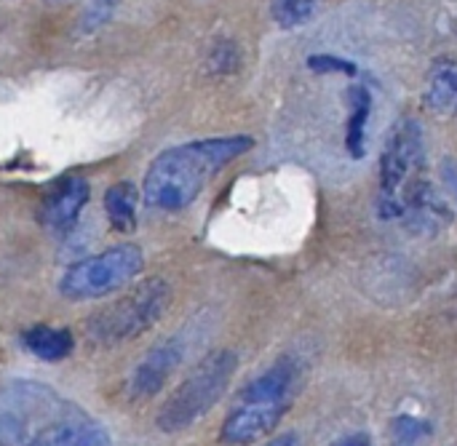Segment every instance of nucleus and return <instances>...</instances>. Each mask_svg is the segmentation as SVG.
Listing matches in <instances>:
<instances>
[{
	"mask_svg": "<svg viewBox=\"0 0 457 446\" xmlns=\"http://www.w3.org/2000/svg\"><path fill=\"white\" fill-rule=\"evenodd\" d=\"M252 136H214L163 150L145 174V201L161 211L187 209L206 182L230 161L249 153Z\"/></svg>",
	"mask_w": 457,
	"mask_h": 446,
	"instance_id": "obj_1",
	"label": "nucleus"
},
{
	"mask_svg": "<svg viewBox=\"0 0 457 446\" xmlns=\"http://www.w3.org/2000/svg\"><path fill=\"white\" fill-rule=\"evenodd\" d=\"M431 182L426 177V142L415 118H399L380 153V195L378 209L383 219H404L412 195Z\"/></svg>",
	"mask_w": 457,
	"mask_h": 446,
	"instance_id": "obj_2",
	"label": "nucleus"
},
{
	"mask_svg": "<svg viewBox=\"0 0 457 446\" xmlns=\"http://www.w3.org/2000/svg\"><path fill=\"white\" fill-rule=\"evenodd\" d=\"M238 369V356L228 348L209 353L163 401L155 423L163 434H179L198 423L228 391Z\"/></svg>",
	"mask_w": 457,
	"mask_h": 446,
	"instance_id": "obj_3",
	"label": "nucleus"
},
{
	"mask_svg": "<svg viewBox=\"0 0 457 446\" xmlns=\"http://www.w3.org/2000/svg\"><path fill=\"white\" fill-rule=\"evenodd\" d=\"M171 305V289L163 278L137 284L120 300H112L88 318V337L96 345H120L153 329Z\"/></svg>",
	"mask_w": 457,
	"mask_h": 446,
	"instance_id": "obj_4",
	"label": "nucleus"
},
{
	"mask_svg": "<svg viewBox=\"0 0 457 446\" xmlns=\"http://www.w3.org/2000/svg\"><path fill=\"white\" fill-rule=\"evenodd\" d=\"M145 268L142 249L137 244H118L99 254H91L72 268L59 281V292L67 300H96L107 297L126 284H131Z\"/></svg>",
	"mask_w": 457,
	"mask_h": 446,
	"instance_id": "obj_5",
	"label": "nucleus"
},
{
	"mask_svg": "<svg viewBox=\"0 0 457 446\" xmlns=\"http://www.w3.org/2000/svg\"><path fill=\"white\" fill-rule=\"evenodd\" d=\"M289 401H249L241 404L225 423L220 439L230 446H246L265 439L287 415Z\"/></svg>",
	"mask_w": 457,
	"mask_h": 446,
	"instance_id": "obj_6",
	"label": "nucleus"
},
{
	"mask_svg": "<svg viewBox=\"0 0 457 446\" xmlns=\"http://www.w3.org/2000/svg\"><path fill=\"white\" fill-rule=\"evenodd\" d=\"M182 359H185V348L179 340H166V343L150 348L129 377L131 399L145 401V399H153L158 391H163V385L179 369Z\"/></svg>",
	"mask_w": 457,
	"mask_h": 446,
	"instance_id": "obj_7",
	"label": "nucleus"
},
{
	"mask_svg": "<svg viewBox=\"0 0 457 446\" xmlns=\"http://www.w3.org/2000/svg\"><path fill=\"white\" fill-rule=\"evenodd\" d=\"M24 446H110V434L80 412H67L32 431Z\"/></svg>",
	"mask_w": 457,
	"mask_h": 446,
	"instance_id": "obj_8",
	"label": "nucleus"
},
{
	"mask_svg": "<svg viewBox=\"0 0 457 446\" xmlns=\"http://www.w3.org/2000/svg\"><path fill=\"white\" fill-rule=\"evenodd\" d=\"M88 195H91V187H88V179L83 177H70L64 179L43 203L40 209V219L46 227L51 230H67L78 214L83 211V206L88 203Z\"/></svg>",
	"mask_w": 457,
	"mask_h": 446,
	"instance_id": "obj_9",
	"label": "nucleus"
},
{
	"mask_svg": "<svg viewBox=\"0 0 457 446\" xmlns=\"http://www.w3.org/2000/svg\"><path fill=\"white\" fill-rule=\"evenodd\" d=\"M297 380V367L292 359L276 361L268 372H262L260 377H254L244 391H241V401H287L289 388Z\"/></svg>",
	"mask_w": 457,
	"mask_h": 446,
	"instance_id": "obj_10",
	"label": "nucleus"
},
{
	"mask_svg": "<svg viewBox=\"0 0 457 446\" xmlns=\"http://www.w3.org/2000/svg\"><path fill=\"white\" fill-rule=\"evenodd\" d=\"M423 99L431 110L455 115L457 112V62L453 59H439L434 62L428 78H426V91Z\"/></svg>",
	"mask_w": 457,
	"mask_h": 446,
	"instance_id": "obj_11",
	"label": "nucleus"
},
{
	"mask_svg": "<svg viewBox=\"0 0 457 446\" xmlns=\"http://www.w3.org/2000/svg\"><path fill=\"white\" fill-rule=\"evenodd\" d=\"M348 123H345V150L351 158H364L367 153V123L372 115V94L367 86L348 88Z\"/></svg>",
	"mask_w": 457,
	"mask_h": 446,
	"instance_id": "obj_12",
	"label": "nucleus"
},
{
	"mask_svg": "<svg viewBox=\"0 0 457 446\" xmlns=\"http://www.w3.org/2000/svg\"><path fill=\"white\" fill-rule=\"evenodd\" d=\"M21 343L35 359L48 361V364H56V361L67 359L72 353V348H75V340H72V334L67 329L48 326V324H37V326L27 329Z\"/></svg>",
	"mask_w": 457,
	"mask_h": 446,
	"instance_id": "obj_13",
	"label": "nucleus"
},
{
	"mask_svg": "<svg viewBox=\"0 0 457 446\" xmlns=\"http://www.w3.org/2000/svg\"><path fill=\"white\" fill-rule=\"evenodd\" d=\"M104 214L118 233H131L137 227V190L131 182H118L104 193Z\"/></svg>",
	"mask_w": 457,
	"mask_h": 446,
	"instance_id": "obj_14",
	"label": "nucleus"
},
{
	"mask_svg": "<svg viewBox=\"0 0 457 446\" xmlns=\"http://www.w3.org/2000/svg\"><path fill=\"white\" fill-rule=\"evenodd\" d=\"M273 19L281 27H300L316 11V0H273L270 3Z\"/></svg>",
	"mask_w": 457,
	"mask_h": 446,
	"instance_id": "obj_15",
	"label": "nucleus"
},
{
	"mask_svg": "<svg viewBox=\"0 0 457 446\" xmlns=\"http://www.w3.org/2000/svg\"><path fill=\"white\" fill-rule=\"evenodd\" d=\"M236 67H238V48L233 43H228V40L217 43L212 56H209V70L225 75V72H233Z\"/></svg>",
	"mask_w": 457,
	"mask_h": 446,
	"instance_id": "obj_16",
	"label": "nucleus"
},
{
	"mask_svg": "<svg viewBox=\"0 0 457 446\" xmlns=\"http://www.w3.org/2000/svg\"><path fill=\"white\" fill-rule=\"evenodd\" d=\"M308 67L316 70V72H345V75H353L356 72V64L353 62H345V59H337V56H311L308 59Z\"/></svg>",
	"mask_w": 457,
	"mask_h": 446,
	"instance_id": "obj_17",
	"label": "nucleus"
},
{
	"mask_svg": "<svg viewBox=\"0 0 457 446\" xmlns=\"http://www.w3.org/2000/svg\"><path fill=\"white\" fill-rule=\"evenodd\" d=\"M442 174H445L447 187L455 193V198H457V158H447V161L442 163Z\"/></svg>",
	"mask_w": 457,
	"mask_h": 446,
	"instance_id": "obj_18",
	"label": "nucleus"
},
{
	"mask_svg": "<svg viewBox=\"0 0 457 446\" xmlns=\"http://www.w3.org/2000/svg\"><path fill=\"white\" fill-rule=\"evenodd\" d=\"M329 446H370V436L367 434H351V436H343Z\"/></svg>",
	"mask_w": 457,
	"mask_h": 446,
	"instance_id": "obj_19",
	"label": "nucleus"
},
{
	"mask_svg": "<svg viewBox=\"0 0 457 446\" xmlns=\"http://www.w3.org/2000/svg\"><path fill=\"white\" fill-rule=\"evenodd\" d=\"M265 446H300V439H297V434H284V436L268 442Z\"/></svg>",
	"mask_w": 457,
	"mask_h": 446,
	"instance_id": "obj_20",
	"label": "nucleus"
}]
</instances>
